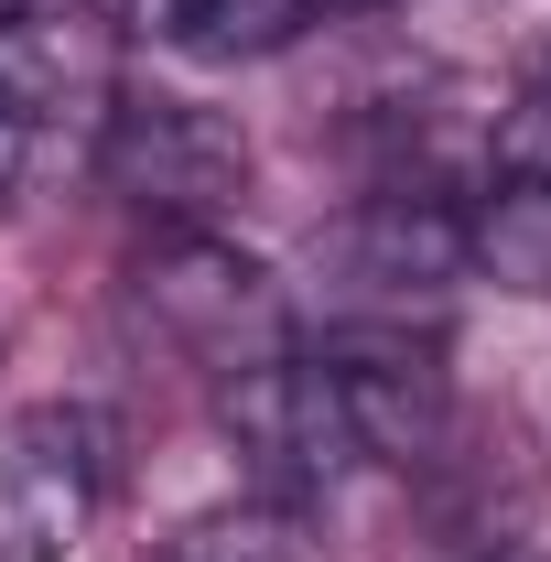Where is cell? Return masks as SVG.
Here are the masks:
<instances>
[{"label":"cell","mask_w":551,"mask_h":562,"mask_svg":"<svg viewBox=\"0 0 551 562\" xmlns=\"http://www.w3.org/2000/svg\"><path fill=\"white\" fill-rule=\"evenodd\" d=\"M249 131L216 120L206 98H162V87H120L98 109V184L131 195L151 227H216L249 195Z\"/></svg>","instance_id":"obj_1"},{"label":"cell","mask_w":551,"mask_h":562,"mask_svg":"<svg viewBox=\"0 0 551 562\" xmlns=\"http://www.w3.org/2000/svg\"><path fill=\"white\" fill-rule=\"evenodd\" d=\"M465 271V206L443 195H368L314 238V292L336 303V325H432L443 292Z\"/></svg>","instance_id":"obj_2"},{"label":"cell","mask_w":551,"mask_h":562,"mask_svg":"<svg viewBox=\"0 0 551 562\" xmlns=\"http://www.w3.org/2000/svg\"><path fill=\"white\" fill-rule=\"evenodd\" d=\"M216 432L238 443L249 487L271 497V508H292V519L357 476L346 412H336L325 368L303 347H271V357H249V368H227V379H216Z\"/></svg>","instance_id":"obj_3"},{"label":"cell","mask_w":551,"mask_h":562,"mask_svg":"<svg viewBox=\"0 0 551 562\" xmlns=\"http://www.w3.org/2000/svg\"><path fill=\"white\" fill-rule=\"evenodd\" d=\"M325 368L346 412L357 465H443L454 443V368L421 325H325V347H303Z\"/></svg>","instance_id":"obj_4"},{"label":"cell","mask_w":551,"mask_h":562,"mask_svg":"<svg viewBox=\"0 0 551 562\" xmlns=\"http://www.w3.org/2000/svg\"><path fill=\"white\" fill-rule=\"evenodd\" d=\"M131 292H140V314L184 357H206L216 379L281 347V281L249 249H227L216 227H151V249L131 260Z\"/></svg>","instance_id":"obj_5"},{"label":"cell","mask_w":551,"mask_h":562,"mask_svg":"<svg viewBox=\"0 0 551 562\" xmlns=\"http://www.w3.org/2000/svg\"><path fill=\"white\" fill-rule=\"evenodd\" d=\"M98 422L87 412H22L0 443V562H66L98 530Z\"/></svg>","instance_id":"obj_6"},{"label":"cell","mask_w":551,"mask_h":562,"mask_svg":"<svg viewBox=\"0 0 551 562\" xmlns=\"http://www.w3.org/2000/svg\"><path fill=\"white\" fill-rule=\"evenodd\" d=\"M465 271L497 281V292H530L551 303V184H486L465 206Z\"/></svg>","instance_id":"obj_7"},{"label":"cell","mask_w":551,"mask_h":562,"mask_svg":"<svg viewBox=\"0 0 551 562\" xmlns=\"http://www.w3.org/2000/svg\"><path fill=\"white\" fill-rule=\"evenodd\" d=\"M303 22H314V0H173L162 44L195 66H249V55H281Z\"/></svg>","instance_id":"obj_8"},{"label":"cell","mask_w":551,"mask_h":562,"mask_svg":"<svg viewBox=\"0 0 551 562\" xmlns=\"http://www.w3.org/2000/svg\"><path fill=\"white\" fill-rule=\"evenodd\" d=\"M151 562H314L303 552V519L271 508V497H249V508H216V519H184L173 541Z\"/></svg>","instance_id":"obj_9"},{"label":"cell","mask_w":551,"mask_h":562,"mask_svg":"<svg viewBox=\"0 0 551 562\" xmlns=\"http://www.w3.org/2000/svg\"><path fill=\"white\" fill-rule=\"evenodd\" d=\"M66 87H76V55H66L55 22H0V120L44 131L66 109Z\"/></svg>","instance_id":"obj_10"},{"label":"cell","mask_w":551,"mask_h":562,"mask_svg":"<svg viewBox=\"0 0 551 562\" xmlns=\"http://www.w3.org/2000/svg\"><path fill=\"white\" fill-rule=\"evenodd\" d=\"M486 151H497L508 184H551V55L530 66V87L497 109V140H486Z\"/></svg>","instance_id":"obj_11"},{"label":"cell","mask_w":551,"mask_h":562,"mask_svg":"<svg viewBox=\"0 0 551 562\" xmlns=\"http://www.w3.org/2000/svg\"><path fill=\"white\" fill-rule=\"evenodd\" d=\"M66 11H87V22H120V33H151V44H162V11H173V0H66Z\"/></svg>","instance_id":"obj_12"},{"label":"cell","mask_w":551,"mask_h":562,"mask_svg":"<svg viewBox=\"0 0 551 562\" xmlns=\"http://www.w3.org/2000/svg\"><path fill=\"white\" fill-rule=\"evenodd\" d=\"M33 140H44V131H22V120H0V206L22 195V173H33Z\"/></svg>","instance_id":"obj_13"},{"label":"cell","mask_w":551,"mask_h":562,"mask_svg":"<svg viewBox=\"0 0 551 562\" xmlns=\"http://www.w3.org/2000/svg\"><path fill=\"white\" fill-rule=\"evenodd\" d=\"M0 22H66V0H0Z\"/></svg>","instance_id":"obj_14"},{"label":"cell","mask_w":551,"mask_h":562,"mask_svg":"<svg viewBox=\"0 0 551 562\" xmlns=\"http://www.w3.org/2000/svg\"><path fill=\"white\" fill-rule=\"evenodd\" d=\"M486 562H551V552H486Z\"/></svg>","instance_id":"obj_15"},{"label":"cell","mask_w":551,"mask_h":562,"mask_svg":"<svg viewBox=\"0 0 551 562\" xmlns=\"http://www.w3.org/2000/svg\"><path fill=\"white\" fill-rule=\"evenodd\" d=\"M314 11H357V0H314Z\"/></svg>","instance_id":"obj_16"}]
</instances>
